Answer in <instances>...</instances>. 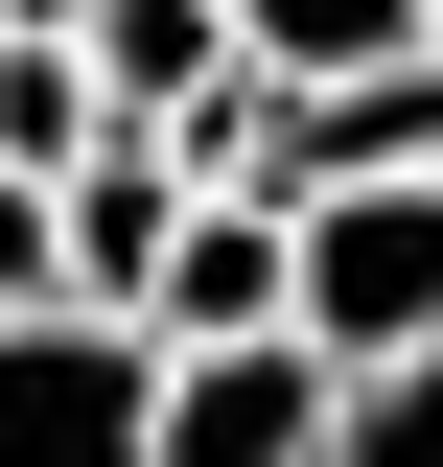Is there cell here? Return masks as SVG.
<instances>
[{"instance_id": "obj_1", "label": "cell", "mask_w": 443, "mask_h": 467, "mask_svg": "<svg viewBox=\"0 0 443 467\" xmlns=\"http://www.w3.org/2000/svg\"><path fill=\"white\" fill-rule=\"evenodd\" d=\"M140 374H164V327L140 304H94V281H24L0 304V467H140Z\"/></svg>"}, {"instance_id": "obj_2", "label": "cell", "mask_w": 443, "mask_h": 467, "mask_svg": "<svg viewBox=\"0 0 443 467\" xmlns=\"http://www.w3.org/2000/svg\"><path fill=\"white\" fill-rule=\"evenodd\" d=\"M304 444H327V350L280 327V304L257 327H187L140 374V467H304Z\"/></svg>"}, {"instance_id": "obj_3", "label": "cell", "mask_w": 443, "mask_h": 467, "mask_svg": "<svg viewBox=\"0 0 443 467\" xmlns=\"http://www.w3.org/2000/svg\"><path fill=\"white\" fill-rule=\"evenodd\" d=\"M257 304H280V211H257V187H187V211H164V257H140V327H257Z\"/></svg>"}, {"instance_id": "obj_4", "label": "cell", "mask_w": 443, "mask_h": 467, "mask_svg": "<svg viewBox=\"0 0 443 467\" xmlns=\"http://www.w3.org/2000/svg\"><path fill=\"white\" fill-rule=\"evenodd\" d=\"M233 47L257 70H374V47H420V0H233Z\"/></svg>"}, {"instance_id": "obj_5", "label": "cell", "mask_w": 443, "mask_h": 467, "mask_svg": "<svg viewBox=\"0 0 443 467\" xmlns=\"http://www.w3.org/2000/svg\"><path fill=\"white\" fill-rule=\"evenodd\" d=\"M47 281V164H0V304Z\"/></svg>"}]
</instances>
